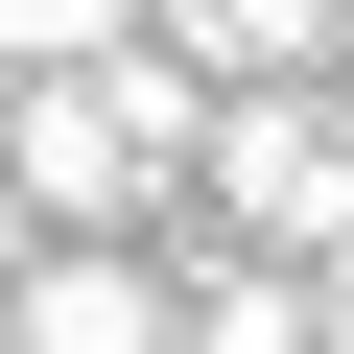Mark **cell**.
I'll return each mask as SVG.
<instances>
[{
  "mask_svg": "<svg viewBox=\"0 0 354 354\" xmlns=\"http://www.w3.org/2000/svg\"><path fill=\"white\" fill-rule=\"evenodd\" d=\"M189 71L165 48H71V71H24L0 95V189H24V236H118V213H165L189 189Z\"/></svg>",
  "mask_w": 354,
  "mask_h": 354,
  "instance_id": "1",
  "label": "cell"
},
{
  "mask_svg": "<svg viewBox=\"0 0 354 354\" xmlns=\"http://www.w3.org/2000/svg\"><path fill=\"white\" fill-rule=\"evenodd\" d=\"M189 213H213L236 260H330V236H354V118H330V71H260V95L189 118Z\"/></svg>",
  "mask_w": 354,
  "mask_h": 354,
  "instance_id": "2",
  "label": "cell"
},
{
  "mask_svg": "<svg viewBox=\"0 0 354 354\" xmlns=\"http://www.w3.org/2000/svg\"><path fill=\"white\" fill-rule=\"evenodd\" d=\"M0 354H165V260L142 236H48L0 283Z\"/></svg>",
  "mask_w": 354,
  "mask_h": 354,
  "instance_id": "3",
  "label": "cell"
},
{
  "mask_svg": "<svg viewBox=\"0 0 354 354\" xmlns=\"http://www.w3.org/2000/svg\"><path fill=\"white\" fill-rule=\"evenodd\" d=\"M165 354H307V260H213V283H165Z\"/></svg>",
  "mask_w": 354,
  "mask_h": 354,
  "instance_id": "4",
  "label": "cell"
},
{
  "mask_svg": "<svg viewBox=\"0 0 354 354\" xmlns=\"http://www.w3.org/2000/svg\"><path fill=\"white\" fill-rule=\"evenodd\" d=\"M71 48H142V0H0V71H71Z\"/></svg>",
  "mask_w": 354,
  "mask_h": 354,
  "instance_id": "5",
  "label": "cell"
},
{
  "mask_svg": "<svg viewBox=\"0 0 354 354\" xmlns=\"http://www.w3.org/2000/svg\"><path fill=\"white\" fill-rule=\"evenodd\" d=\"M0 95H24V71H0Z\"/></svg>",
  "mask_w": 354,
  "mask_h": 354,
  "instance_id": "6",
  "label": "cell"
},
{
  "mask_svg": "<svg viewBox=\"0 0 354 354\" xmlns=\"http://www.w3.org/2000/svg\"><path fill=\"white\" fill-rule=\"evenodd\" d=\"M330 118H354V95H330Z\"/></svg>",
  "mask_w": 354,
  "mask_h": 354,
  "instance_id": "7",
  "label": "cell"
}]
</instances>
